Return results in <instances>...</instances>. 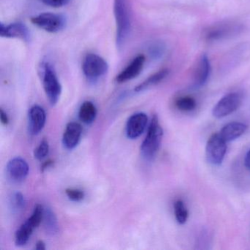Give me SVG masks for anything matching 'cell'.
I'll list each match as a JSON object with an SVG mask.
<instances>
[{
    "instance_id": "1",
    "label": "cell",
    "mask_w": 250,
    "mask_h": 250,
    "mask_svg": "<svg viewBox=\"0 0 250 250\" xmlns=\"http://www.w3.org/2000/svg\"><path fill=\"white\" fill-rule=\"evenodd\" d=\"M163 137V129L159 124L157 115H154L150 121L147 135L143 142L140 151L143 159L152 161L157 154Z\"/></svg>"
},
{
    "instance_id": "2",
    "label": "cell",
    "mask_w": 250,
    "mask_h": 250,
    "mask_svg": "<svg viewBox=\"0 0 250 250\" xmlns=\"http://www.w3.org/2000/svg\"><path fill=\"white\" fill-rule=\"evenodd\" d=\"M114 15L116 22L117 46L121 48L131 31V18L127 0H114Z\"/></svg>"
},
{
    "instance_id": "3",
    "label": "cell",
    "mask_w": 250,
    "mask_h": 250,
    "mask_svg": "<svg viewBox=\"0 0 250 250\" xmlns=\"http://www.w3.org/2000/svg\"><path fill=\"white\" fill-rule=\"evenodd\" d=\"M42 73L45 93L51 104L55 106L61 97L62 86L58 80L55 68L49 62H45L42 64Z\"/></svg>"
},
{
    "instance_id": "4",
    "label": "cell",
    "mask_w": 250,
    "mask_h": 250,
    "mask_svg": "<svg viewBox=\"0 0 250 250\" xmlns=\"http://www.w3.org/2000/svg\"><path fill=\"white\" fill-rule=\"evenodd\" d=\"M244 29L243 24L239 23L235 21H223L209 27L206 30L205 37L209 42L231 39L242 33Z\"/></svg>"
},
{
    "instance_id": "5",
    "label": "cell",
    "mask_w": 250,
    "mask_h": 250,
    "mask_svg": "<svg viewBox=\"0 0 250 250\" xmlns=\"http://www.w3.org/2000/svg\"><path fill=\"white\" fill-rule=\"evenodd\" d=\"M31 22L50 33H57L65 28L66 18L62 14L43 13L31 19Z\"/></svg>"
},
{
    "instance_id": "6",
    "label": "cell",
    "mask_w": 250,
    "mask_h": 250,
    "mask_svg": "<svg viewBox=\"0 0 250 250\" xmlns=\"http://www.w3.org/2000/svg\"><path fill=\"white\" fill-rule=\"evenodd\" d=\"M108 69L106 61L96 54H88L83 61V73L90 81L99 80L107 73Z\"/></svg>"
},
{
    "instance_id": "7",
    "label": "cell",
    "mask_w": 250,
    "mask_h": 250,
    "mask_svg": "<svg viewBox=\"0 0 250 250\" xmlns=\"http://www.w3.org/2000/svg\"><path fill=\"white\" fill-rule=\"evenodd\" d=\"M227 152V142L220 134H212L208 140L206 147L208 162L213 165H219L223 162Z\"/></svg>"
},
{
    "instance_id": "8",
    "label": "cell",
    "mask_w": 250,
    "mask_h": 250,
    "mask_svg": "<svg viewBox=\"0 0 250 250\" xmlns=\"http://www.w3.org/2000/svg\"><path fill=\"white\" fill-rule=\"evenodd\" d=\"M242 102V96L238 93H230L224 96L213 109V115L216 118H222L230 115L239 108Z\"/></svg>"
},
{
    "instance_id": "9",
    "label": "cell",
    "mask_w": 250,
    "mask_h": 250,
    "mask_svg": "<svg viewBox=\"0 0 250 250\" xmlns=\"http://www.w3.org/2000/svg\"><path fill=\"white\" fill-rule=\"evenodd\" d=\"M29 174V165L22 158L16 157L8 162L6 175L14 184H20L25 181Z\"/></svg>"
},
{
    "instance_id": "10",
    "label": "cell",
    "mask_w": 250,
    "mask_h": 250,
    "mask_svg": "<svg viewBox=\"0 0 250 250\" xmlns=\"http://www.w3.org/2000/svg\"><path fill=\"white\" fill-rule=\"evenodd\" d=\"M46 121V112L43 107L34 105L30 108L28 115L29 133L37 135L44 128Z\"/></svg>"
},
{
    "instance_id": "11",
    "label": "cell",
    "mask_w": 250,
    "mask_h": 250,
    "mask_svg": "<svg viewBox=\"0 0 250 250\" xmlns=\"http://www.w3.org/2000/svg\"><path fill=\"white\" fill-rule=\"evenodd\" d=\"M147 118L146 114L138 112L130 117L126 124V135L128 138L134 140L138 138L146 130Z\"/></svg>"
},
{
    "instance_id": "12",
    "label": "cell",
    "mask_w": 250,
    "mask_h": 250,
    "mask_svg": "<svg viewBox=\"0 0 250 250\" xmlns=\"http://www.w3.org/2000/svg\"><path fill=\"white\" fill-rule=\"evenodd\" d=\"M0 36L2 38L20 39L26 42L30 41V32L25 24L21 23H13L9 25L0 24Z\"/></svg>"
},
{
    "instance_id": "13",
    "label": "cell",
    "mask_w": 250,
    "mask_h": 250,
    "mask_svg": "<svg viewBox=\"0 0 250 250\" xmlns=\"http://www.w3.org/2000/svg\"><path fill=\"white\" fill-rule=\"evenodd\" d=\"M145 61L146 58L143 55L136 57L131 63L117 76L116 81L118 83H124L138 77L143 71Z\"/></svg>"
},
{
    "instance_id": "14",
    "label": "cell",
    "mask_w": 250,
    "mask_h": 250,
    "mask_svg": "<svg viewBox=\"0 0 250 250\" xmlns=\"http://www.w3.org/2000/svg\"><path fill=\"white\" fill-rule=\"evenodd\" d=\"M83 134V127L79 123L70 122L64 131L62 143L68 150H72L78 146Z\"/></svg>"
},
{
    "instance_id": "15",
    "label": "cell",
    "mask_w": 250,
    "mask_h": 250,
    "mask_svg": "<svg viewBox=\"0 0 250 250\" xmlns=\"http://www.w3.org/2000/svg\"><path fill=\"white\" fill-rule=\"evenodd\" d=\"M210 73V64L206 55H202L199 60L194 75V86L201 87L207 83Z\"/></svg>"
},
{
    "instance_id": "16",
    "label": "cell",
    "mask_w": 250,
    "mask_h": 250,
    "mask_svg": "<svg viewBox=\"0 0 250 250\" xmlns=\"http://www.w3.org/2000/svg\"><path fill=\"white\" fill-rule=\"evenodd\" d=\"M247 128L248 126L243 123H229L222 128L219 134L225 142L229 143L241 137L247 131Z\"/></svg>"
},
{
    "instance_id": "17",
    "label": "cell",
    "mask_w": 250,
    "mask_h": 250,
    "mask_svg": "<svg viewBox=\"0 0 250 250\" xmlns=\"http://www.w3.org/2000/svg\"><path fill=\"white\" fill-rule=\"evenodd\" d=\"M43 228L48 235L55 236L59 231L58 219L55 212L50 208H44L43 221Z\"/></svg>"
},
{
    "instance_id": "18",
    "label": "cell",
    "mask_w": 250,
    "mask_h": 250,
    "mask_svg": "<svg viewBox=\"0 0 250 250\" xmlns=\"http://www.w3.org/2000/svg\"><path fill=\"white\" fill-rule=\"evenodd\" d=\"M36 229L31 222L27 219L24 223L20 226L15 233V244L17 247H23L26 245L30 240L33 230Z\"/></svg>"
},
{
    "instance_id": "19",
    "label": "cell",
    "mask_w": 250,
    "mask_h": 250,
    "mask_svg": "<svg viewBox=\"0 0 250 250\" xmlns=\"http://www.w3.org/2000/svg\"><path fill=\"white\" fill-rule=\"evenodd\" d=\"M97 116V109L93 102H84L79 111V118L82 122L85 124H91L94 122Z\"/></svg>"
},
{
    "instance_id": "20",
    "label": "cell",
    "mask_w": 250,
    "mask_h": 250,
    "mask_svg": "<svg viewBox=\"0 0 250 250\" xmlns=\"http://www.w3.org/2000/svg\"><path fill=\"white\" fill-rule=\"evenodd\" d=\"M168 74H169L168 70H161L156 74L149 77L147 80H145L141 84L137 85L134 90L136 92H142L146 90V89L149 88V87H151L152 86L156 85V84L161 83L162 80H165L167 77Z\"/></svg>"
},
{
    "instance_id": "21",
    "label": "cell",
    "mask_w": 250,
    "mask_h": 250,
    "mask_svg": "<svg viewBox=\"0 0 250 250\" xmlns=\"http://www.w3.org/2000/svg\"><path fill=\"white\" fill-rule=\"evenodd\" d=\"M9 207L14 214H19L22 212L26 207L24 196L20 191L13 193L9 199Z\"/></svg>"
},
{
    "instance_id": "22",
    "label": "cell",
    "mask_w": 250,
    "mask_h": 250,
    "mask_svg": "<svg viewBox=\"0 0 250 250\" xmlns=\"http://www.w3.org/2000/svg\"><path fill=\"white\" fill-rule=\"evenodd\" d=\"M175 219L180 225H184L188 219V210L182 200H178L174 204Z\"/></svg>"
},
{
    "instance_id": "23",
    "label": "cell",
    "mask_w": 250,
    "mask_h": 250,
    "mask_svg": "<svg viewBox=\"0 0 250 250\" xmlns=\"http://www.w3.org/2000/svg\"><path fill=\"white\" fill-rule=\"evenodd\" d=\"M175 106L179 110L188 112V111H191L195 109L197 103L193 98L189 97V96H184V97H180L179 99H177L175 102Z\"/></svg>"
},
{
    "instance_id": "24",
    "label": "cell",
    "mask_w": 250,
    "mask_h": 250,
    "mask_svg": "<svg viewBox=\"0 0 250 250\" xmlns=\"http://www.w3.org/2000/svg\"><path fill=\"white\" fill-rule=\"evenodd\" d=\"M148 52L153 59H160L165 52V44L160 42H154L149 46Z\"/></svg>"
},
{
    "instance_id": "25",
    "label": "cell",
    "mask_w": 250,
    "mask_h": 250,
    "mask_svg": "<svg viewBox=\"0 0 250 250\" xmlns=\"http://www.w3.org/2000/svg\"><path fill=\"white\" fill-rule=\"evenodd\" d=\"M49 145L47 140H42L39 146L35 149L34 156L38 160H43L49 155Z\"/></svg>"
},
{
    "instance_id": "26",
    "label": "cell",
    "mask_w": 250,
    "mask_h": 250,
    "mask_svg": "<svg viewBox=\"0 0 250 250\" xmlns=\"http://www.w3.org/2000/svg\"><path fill=\"white\" fill-rule=\"evenodd\" d=\"M65 194H66L67 197H68L70 200L74 202L82 201V200H84V196H85L83 190L76 188H66V190H65Z\"/></svg>"
},
{
    "instance_id": "27",
    "label": "cell",
    "mask_w": 250,
    "mask_h": 250,
    "mask_svg": "<svg viewBox=\"0 0 250 250\" xmlns=\"http://www.w3.org/2000/svg\"><path fill=\"white\" fill-rule=\"evenodd\" d=\"M42 3L52 8H61L71 2V0H40Z\"/></svg>"
},
{
    "instance_id": "28",
    "label": "cell",
    "mask_w": 250,
    "mask_h": 250,
    "mask_svg": "<svg viewBox=\"0 0 250 250\" xmlns=\"http://www.w3.org/2000/svg\"><path fill=\"white\" fill-rule=\"evenodd\" d=\"M0 118H1V122L3 125H7L9 124V118L6 112H4L2 109L0 110Z\"/></svg>"
},
{
    "instance_id": "29",
    "label": "cell",
    "mask_w": 250,
    "mask_h": 250,
    "mask_svg": "<svg viewBox=\"0 0 250 250\" xmlns=\"http://www.w3.org/2000/svg\"><path fill=\"white\" fill-rule=\"evenodd\" d=\"M53 164L54 161L51 160V159H49V160H47L46 162H45L42 166V172H43V171H44L45 169H47V168L50 167L51 166L53 165Z\"/></svg>"
},
{
    "instance_id": "30",
    "label": "cell",
    "mask_w": 250,
    "mask_h": 250,
    "mask_svg": "<svg viewBox=\"0 0 250 250\" xmlns=\"http://www.w3.org/2000/svg\"><path fill=\"white\" fill-rule=\"evenodd\" d=\"M36 249L37 250H46V244L43 241L40 240L36 243Z\"/></svg>"
},
{
    "instance_id": "31",
    "label": "cell",
    "mask_w": 250,
    "mask_h": 250,
    "mask_svg": "<svg viewBox=\"0 0 250 250\" xmlns=\"http://www.w3.org/2000/svg\"><path fill=\"white\" fill-rule=\"evenodd\" d=\"M244 164H245L246 167L250 170V149L247 152L246 155L245 159H244Z\"/></svg>"
}]
</instances>
